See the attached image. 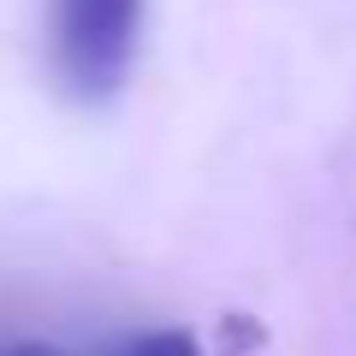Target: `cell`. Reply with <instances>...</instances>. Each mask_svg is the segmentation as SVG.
<instances>
[{
	"mask_svg": "<svg viewBox=\"0 0 356 356\" xmlns=\"http://www.w3.org/2000/svg\"><path fill=\"white\" fill-rule=\"evenodd\" d=\"M0 356H65V350H54V344H42V339H24V344H6Z\"/></svg>",
	"mask_w": 356,
	"mask_h": 356,
	"instance_id": "3957f363",
	"label": "cell"
},
{
	"mask_svg": "<svg viewBox=\"0 0 356 356\" xmlns=\"http://www.w3.org/2000/svg\"><path fill=\"white\" fill-rule=\"evenodd\" d=\"M102 356H202V344L184 327H143V332H125L119 344H107Z\"/></svg>",
	"mask_w": 356,
	"mask_h": 356,
	"instance_id": "7a4b0ae2",
	"label": "cell"
},
{
	"mask_svg": "<svg viewBox=\"0 0 356 356\" xmlns=\"http://www.w3.org/2000/svg\"><path fill=\"white\" fill-rule=\"evenodd\" d=\"M149 0H48V60L72 102L102 107L131 83Z\"/></svg>",
	"mask_w": 356,
	"mask_h": 356,
	"instance_id": "6da1fadb",
	"label": "cell"
}]
</instances>
